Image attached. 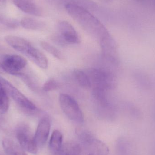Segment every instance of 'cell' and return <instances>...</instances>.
Here are the masks:
<instances>
[{
	"mask_svg": "<svg viewBox=\"0 0 155 155\" xmlns=\"http://www.w3.org/2000/svg\"><path fill=\"white\" fill-rule=\"evenodd\" d=\"M69 15L86 31L99 41L111 35L107 28L98 19L83 6L72 4L64 5Z\"/></svg>",
	"mask_w": 155,
	"mask_h": 155,
	"instance_id": "1",
	"label": "cell"
},
{
	"mask_svg": "<svg viewBox=\"0 0 155 155\" xmlns=\"http://www.w3.org/2000/svg\"><path fill=\"white\" fill-rule=\"evenodd\" d=\"M93 88L107 90L115 86L116 78L114 74L105 68H92L86 71Z\"/></svg>",
	"mask_w": 155,
	"mask_h": 155,
	"instance_id": "2",
	"label": "cell"
},
{
	"mask_svg": "<svg viewBox=\"0 0 155 155\" xmlns=\"http://www.w3.org/2000/svg\"><path fill=\"white\" fill-rule=\"evenodd\" d=\"M0 81L7 94L10 96L23 110L30 114H35L38 112V108L35 104L10 82L1 77H0Z\"/></svg>",
	"mask_w": 155,
	"mask_h": 155,
	"instance_id": "3",
	"label": "cell"
},
{
	"mask_svg": "<svg viewBox=\"0 0 155 155\" xmlns=\"http://www.w3.org/2000/svg\"><path fill=\"white\" fill-rule=\"evenodd\" d=\"M60 106L66 116L71 121L82 123L84 117L76 100L67 94H61L59 97Z\"/></svg>",
	"mask_w": 155,
	"mask_h": 155,
	"instance_id": "4",
	"label": "cell"
},
{
	"mask_svg": "<svg viewBox=\"0 0 155 155\" xmlns=\"http://www.w3.org/2000/svg\"><path fill=\"white\" fill-rule=\"evenodd\" d=\"M54 40L60 44H78L80 42V37L73 26L66 21L59 22L57 25V33Z\"/></svg>",
	"mask_w": 155,
	"mask_h": 155,
	"instance_id": "5",
	"label": "cell"
},
{
	"mask_svg": "<svg viewBox=\"0 0 155 155\" xmlns=\"http://www.w3.org/2000/svg\"><path fill=\"white\" fill-rule=\"evenodd\" d=\"M16 136L20 147L24 151L33 154H37L38 146L27 125L21 124L17 127Z\"/></svg>",
	"mask_w": 155,
	"mask_h": 155,
	"instance_id": "6",
	"label": "cell"
},
{
	"mask_svg": "<svg viewBox=\"0 0 155 155\" xmlns=\"http://www.w3.org/2000/svg\"><path fill=\"white\" fill-rule=\"evenodd\" d=\"M1 64L3 71L16 76L26 67L27 61L20 55L11 54L5 56Z\"/></svg>",
	"mask_w": 155,
	"mask_h": 155,
	"instance_id": "7",
	"label": "cell"
},
{
	"mask_svg": "<svg viewBox=\"0 0 155 155\" xmlns=\"http://www.w3.org/2000/svg\"><path fill=\"white\" fill-rule=\"evenodd\" d=\"M51 123L48 117H44L40 120L34 137L38 147L43 146L47 139L51 130Z\"/></svg>",
	"mask_w": 155,
	"mask_h": 155,
	"instance_id": "8",
	"label": "cell"
},
{
	"mask_svg": "<svg viewBox=\"0 0 155 155\" xmlns=\"http://www.w3.org/2000/svg\"><path fill=\"white\" fill-rule=\"evenodd\" d=\"M22 12L35 16L41 15L42 12L34 0H12Z\"/></svg>",
	"mask_w": 155,
	"mask_h": 155,
	"instance_id": "9",
	"label": "cell"
},
{
	"mask_svg": "<svg viewBox=\"0 0 155 155\" xmlns=\"http://www.w3.org/2000/svg\"><path fill=\"white\" fill-rule=\"evenodd\" d=\"M24 55L40 68L46 69L48 67V61L45 55L32 45Z\"/></svg>",
	"mask_w": 155,
	"mask_h": 155,
	"instance_id": "10",
	"label": "cell"
},
{
	"mask_svg": "<svg viewBox=\"0 0 155 155\" xmlns=\"http://www.w3.org/2000/svg\"><path fill=\"white\" fill-rule=\"evenodd\" d=\"M6 42L17 51L24 54L31 44L27 40L14 35H8L5 37Z\"/></svg>",
	"mask_w": 155,
	"mask_h": 155,
	"instance_id": "11",
	"label": "cell"
},
{
	"mask_svg": "<svg viewBox=\"0 0 155 155\" xmlns=\"http://www.w3.org/2000/svg\"><path fill=\"white\" fill-rule=\"evenodd\" d=\"M2 145L6 155H27L21 147L10 139H3Z\"/></svg>",
	"mask_w": 155,
	"mask_h": 155,
	"instance_id": "12",
	"label": "cell"
},
{
	"mask_svg": "<svg viewBox=\"0 0 155 155\" xmlns=\"http://www.w3.org/2000/svg\"><path fill=\"white\" fill-rule=\"evenodd\" d=\"M80 153V146L77 143L73 142H68L64 144L58 152V155H79Z\"/></svg>",
	"mask_w": 155,
	"mask_h": 155,
	"instance_id": "13",
	"label": "cell"
},
{
	"mask_svg": "<svg viewBox=\"0 0 155 155\" xmlns=\"http://www.w3.org/2000/svg\"><path fill=\"white\" fill-rule=\"evenodd\" d=\"M20 24L25 29L33 31L41 30L45 25L42 22L31 17L22 18L20 21Z\"/></svg>",
	"mask_w": 155,
	"mask_h": 155,
	"instance_id": "14",
	"label": "cell"
},
{
	"mask_svg": "<svg viewBox=\"0 0 155 155\" xmlns=\"http://www.w3.org/2000/svg\"><path fill=\"white\" fill-rule=\"evenodd\" d=\"M20 23L15 19L6 17L0 13V31H11L18 28Z\"/></svg>",
	"mask_w": 155,
	"mask_h": 155,
	"instance_id": "15",
	"label": "cell"
},
{
	"mask_svg": "<svg viewBox=\"0 0 155 155\" xmlns=\"http://www.w3.org/2000/svg\"><path fill=\"white\" fill-rule=\"evenodd\" d=\"M63 145V135L61 132L54 130L52 134L49 142L50 149L53 152L58 153Z\"/></svg>",
	"mask_w": 155,
	"mask_h": 155,
	"instance_id": "16",
	"label": "cell"
},
{
	"mask_svg": "<svg viewBox=\"0 0 155 155\" xmlns=\"http://www.w3.org/2000/svg\"><path fill=\"white\" fill-rule=\"evenodd\" d=\"M73 75L78 84L85 88L92 87L90 79L86 72L81 70H74Z\"/></svg>",
	"mask_w": 155,
	"mask_h": 155,
	"instance_id": "17",
	"label": "cell"
},
{
	"mask_svg": "<svg viewBox=\"0 0 155 155\" xmlns=\"http://www.w3.org/2000/svg\"><path fill=\"white\" fill-rule=\"evenodd\" d=\"M92 154L94 155H107L109 149L107 146L102 141L94 138L89 145Z\"/></svg>",
	"mask_w": 155,
	"mask_h": 155,
	"instance_id": "18",
	"label": "cell"
},
{
	"mask_svg": "<svg viewBox=\"0 0 155 155\" xmlns=\"http://www.w3.org/2000/svg\"><path fill=\"white\" fill-rule=\"evenodd\" d=\"M52 2L54 3L62 4L64 3V5L67 4H72L77 5L84 7L86 9L88 8L94 9L96 8L97 6L96 4L91 0H51Z\"/></svg>",
	"mask_w": 155,
	"mask_h": 155,
	"instance_id": "19",
	"label": "cell"
},
{
	"mask_svg": "<svg viewBox=\"0 0 155 155\" xmlns=\"http://www.w3.org/2000/svg\"><path fill=\"white\" fill-rule=\"evenodd\" d=\"M9 107V100L7 93L0 81V113H6Z\"/></svg>",
	"mask_w": 155,
	"mask_h": 155,
	"instance_id": "20",
	"label": "cell"
},
{
	"mask_svg": "<svg viewBox=\"0 0 155 155\" xmlns=\"http://www.w3.org/2000/svg\"><path fill=\"white\" fill-rule=\"evenodd\" d=\"M76 134L81 142L88 146L95 138L90 132L84 128H77Z\"/></svg>",
	"mask_w": 155,
	"mask_h": 155,
	"instance_id": "21",
	"label": "cell"
},
{
	"mask_svg": "<svg viewBox=\"0 0 155 155\" xmlns=\"http://www.w3.org/2000/svg\"><path fill=\"white\" fill-rule=\"evenodd\" d=\"M16 76L20 78L25 84L32 91H36L39 89V87L35 80L31 76L21 72L19 73Z\"/></svg>",
	"mask_w": 155,
	"mask_h": 155,
	"instance_id": "22",
	"label": "cell"
},
{
	"mask_svg": "<svg viewBox=\"0 0 155 155\" xmlns=\"http://www.w3.org/2000/svg\"><path fill=\"white\" fill-rule=\"evenodd\" d=\"M41 46L46 51L51 54L52 55L59 60L63 59V55L54 46L45 41L41 42Z\"/></svg>",
	"mask_w": 155,
	"mask_h": 155,
	"instance_id": "23",
	"label": "cell"
},
{
	"mask_svg": "<svg viewBox=\"0 0 155 155\" xmlns=\"http://www.w3.org/2000/svg\"><path fill=\"white\" fill-rule=\"evenodd\" d=\"M59 84L55 79L51 78L47 80L43 86L42 89L45 92H50L57 89Z\"/></svg>",
	"mask_w": 155,
	"mask_h": 155,
	"instance_id": "24",
	"label": "cell"
},
{
	"mask_svg": "<svg viewBox=\"0 0 155 155\" xmlns=\"http://www.w3.org/2000/svg\"><path fill=\"white\" fill-rule=\"evenodd\" d=\"M103 2H110L112 0H101Z\"/></svg>",
	"mask_w": 155,
	"mask_h": 155,
	"instance_id": "25",
	"label": "cell"
},
{
	"mask_svg": "<svg viewBox=\"0 0 155 155\" xmlns=\"http://www.w3.org/2000/svg\"><path fill=\"white\" fill-rule=\"evenodd\" d=\"M88 155H94L93 154H92V153H90V154H89Z\"/></svg>",
	"mask_w": 155,
	"mask_h": 155,
	"instance_id": "26",
	"label": "cell"
},
{
	"mask_svg": "<svg viewBox=\"0 0 155 155\" xmlns=\"http://www.w3.org/2000/svg\"><path fill=\"white\" fill-rule=\"evenodd\" d=\"M0 155H2L1 154V153H0Z\"/></svg>",
	"mask_w": 155,
	"mask_h": 155,
	"instance_id": "27",
	"label": "cell"
}]
</instances>
